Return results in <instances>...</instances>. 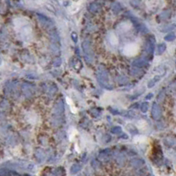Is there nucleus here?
I'll list each match as a JSON object with an SVG mask.
<instances>
[{
    "instance_id": "1",
    "label": "nucleus",
    "mask_w": 176,
    "mask_h": 176,
    "mask_svg": "<svg viewBox=\"0 0 176 176\" xmlns=\"http://www.w3.org/2000/svg\"><path fill=\"white\" fill-rule=\"evenodd\" d=\"M152 115H153L154 119H159L160 115H161V111H160V108L158 105L154 104L153 106V108H152Z\"/></svg>"
},
{
    "instance_id": "2",
    "label": "nucleus",
    "mask_w": 176,
    "mask_h": 176,
    "mask_svg": "<svg viewBox=\"0 0 176 176\" xmlns=\"http://www.w3.org/2000/svg\"><path fill=\"white\" fill-rule=\"evenodd\" d=\"M0 175H18V173L15 172H11L10 170L2 169L0 170Z\"/></svg>"
},
{
    "instance_id": "3",
    "label": "nucleus",
    "mask_w": 176,
    "mask_h": 176,
    "mask_svg": "<svg viewBox=\"0 0 176 176\" xmlns=\"http://www.w3.org/2000/svg\"><path fill=\"white\" fill-rule=\"evenodd\" d=\"M165 50H166V45H165V44H160V45H159V47H158V54L163 53L164 51H165Z\"/></svg>"
},
{
    "instance_id": "4",
    "label": "nucleus",
    "mask_w": 176,
    "mask_h": 176,
    "mask_svg": "<svg viewBox=\"0 0 176 176\" xmlns=\"http://www.w3.org/2000/svg\"><path fill=\"white\" fill-rule=\"evenodd\" d=\"M174 38H175V35L173 33H171V34H168L167 36L166 37V40L167 41H173Z\"/></svg>"
},
{
    "instance_id": "5",
    "label": "nucleus",
    "mask_w": 176,
    "mask_h": 176,
    "mask_svg": "<svg viewBox=\"0 0 176 176\" xmlns=\"http://www.w3.org/2000/svg\"><path fill=\"white\" fill-rule=\"evenodd\" d=\"M145 62L144 60H138V61L135 62V65L142 66V65H145Z\"/></svg>"
},
{
    "instance_id": "6",
    "label": "nucleus",
    "mask_w": 176,
    "mask_h": 176,
    "mask_svg": "<svg viewBox=\"0 0 176 176\" xmlns=\"http://www.w3.org/2000/svg\"><path fill=\"white\" fill-rule=\"evenodd\" d=\"M120 131H121V128L119 127H115V128H113V130H112V132H114V133H117V132H120Z\"/></svg>"
},
{
    "instance_id": "7",
    "label": "nucleus",
    "mask_w": 176,
    "mask_h": 176,
    "mask_svg": "<svg viewBox=\"0 0 176 176\" xmlns=\"http://www.w3.org/2000/svg\"><path fill=\"white\" fill-rule=\"evenodd\" d=\"M72 38H73L75 41H77V35H76V33H73L72 34Z\"/></svg>"
},
{
    "instance_id": "8",
    "label": "nucleus",
    "mask_w": 176,
    "mask_h": 176,
    "mask_svg": "<svg viewBox=\"0 0 176 176\" xmlns=\"http://www.w3.org/2000/svg\"><path fill=\"white\" fill-rule=\"evenodd\" d=\"M142 110L144 111V112H145L146 110H147V104L145 103V104H144V108H142Z\"/></svg>"
}]
</instances>
